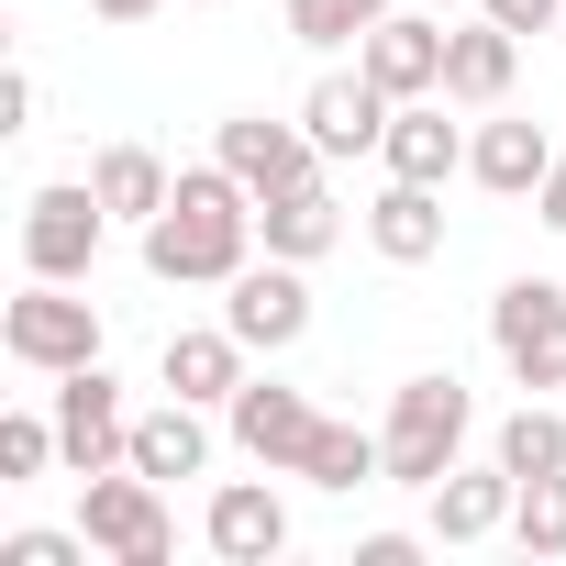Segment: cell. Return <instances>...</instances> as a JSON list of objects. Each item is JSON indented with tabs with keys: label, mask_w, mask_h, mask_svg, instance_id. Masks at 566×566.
Segmentation results:
<instances>
[{
	"label": "cell",
	"mask_w": 566,
	"mask_h": 566,
	"mask_svg": "<svg viewBox=\"0 0 566 566\" xmlns=\"http://www.w3.org/2000/svg\"><path fill=\"white\" fill-rule=\"evenodd\" d=\"M255 255V189L211 156V167H178V200L145 222V266L167 290H233V266Z\"/></svg>",
	"instance_id": "6da1fadb"
},
{
	"label": "cell",
	"mask_w": 566,
	"mask_h": 566,
	"mask_svg": "<svg viewBox=\"0 0 566 566\" xmlns=\"http://www.w3.org/2000/svg\"><path fill=\"white\" fill-rule=\"evenodd\" d=\"M467 422H478V400H467L455 367L400 378V400H389V422H378V444H389V489H433V478L467 455Z\"/></svg>",
	"instance_id": "7a4b0ae2"
},
{
	"label": "cell",
	"mask_w": 566,
	"mask_h": 566,
	"mask_svg": "<svg viewBox=\"0 0 566 566\" xmlns=\"http://www.w3.org/2000/svg\"><path fill=\"white\" fill-rule=\"evenodd\" d=\"M78 533H90L112 566H167V555H178V533H167V478H145V467L78 478Z\"/></svg>",
	"instance_id": "3957f363"
},
{
	"label": "cell",
	"mask_w": 566,
	"mask_h": 566,
	"mask_svg": "<svg viewBox=\"0 0 566 566\" xmlns=\"http://www.w3.org/2000/svg\"><path fill=\"white\" fill-rule=\"evenodd\" d=\"M0 345H12V367L34 378H67L101 356V301H78V277H34V290L0 312Z\"/></svg>",
	"instance_id": "277c9868"
},
{
	"label": "cell",
	"mask_w": 566,
	"mask_h": 566,
	"mask_svg": "<svg viewBox=\"0 0 566 566\" xmlns=\"http://www.w3.org/2000/svg\"><path fill=\"white\" fill-rule=\"evenodd\" d=\"M101 244H112V200H101L90 178H45V189L23 200V266H34V277H90Z\"/></svg>",
	"instance_id": "5b68a950"
},
{
	"label": "cell",
	"mask_w": 566,
	"mask_h": 566,
	"mask_svg": "<svg viewBox=\"0 0 566 566\" xmlns=\"http://www.w3.org/2000/svg\"><path fill=\"white\" fill-rule=\"evenodd\" d=\"M489 345L522 389H566V290L555 277H511L489 301Z\"/></svg>",
	"instance_id": "8992f818"
},
{
	"label": "cell",
	"mask_w": 566,
	"mask_h": 566,
	"mask_svg": "<svg viewBox=\"0 0 566 566\" xmlns=\"http://www.w3.org/2000/svg\"><path fill=\"white\" fill-rule=\"evenodd\" d=\"M56 444H67V467H78V478L123 467V444H134V411H123V378H112L101 356L56 378Z\"/></svg>",
	"instance_id": "52a82bcc"
},
{
	"label": "cell",
	"mask_w": 566,
	"mask_h": 566,
	"mask_svg": "<svg viewBox=\"0 0 566 566\" xmlns=\"http://www.w3.org/2000/svg\"><path fill=\"white\" fill-rule=\"evenodd\" d=\"M222 323H233L255 356H290V345L312 334V277H301L290 255H266V266H233V301H222Z\"/></svg>",
	"instance_id": "ba28073f"
},
{
	"label": "cell",
	"mask_w": 566,
	"mask_h": 566,
	"mask_svg": "<svg viewBox=\"0 0 566 566\" xmlns=\"http://www.w3.org/2000/svg\"><path fill=\"white\" fill-rule=\"evenodd\" d=\"M211 156L255 189V200H277V189H301V178H323V145H312V123H266V112H233L222 134H211Z\"/></svg>",
	"instance_id": "9c48e42d"
},
{
	"label": "cell",
	"mask_w": 566,
	"mask_h": 566,
	"mask_svg": "<svg viewBox=\"0 0 566 566\" xmlns=\"http://www.w3.org/2000/svg\"><path fill=\"white\" fill-rule=\"evenodd\" d=\"M356 67H367L389 101H433V90H444V12H422V0H411V12H378L367 45H356Z\"/></svg>",
	"instance_id": "30bf717a"
},
{
	"label": "cell",
	"mask_w": 566,
	"mask_h": 566,
	"mask_svg": "<svg viewBox=\"0 0 566 566\" xmlns=\"http://www.w3.org/2000/svg\"><path fill=\"white\" fill-rule=\"evenodd\" d=\"M222 422H233V444H244L255 467H277V478H301V455H312V433H323V411H312L301 389H277V378H244V389L222 400Z\"/></svg>",
	"instance_id": "8fae6325"
},
{
	"label": "cell",
	"mask_w": 566,
	"mask_h": 566,
	"mask_svg": "<svg viewBox=\"0 0 566 566\" xmlns=\"http://www.w3.org/2000/svg\"><path fill=\"white\" fill-rule=\"evenodd\" d=\"M200 533H211L222 566H266V555H290V500H277L266 478H233V489H211Z\"/></svg>",
	"instance_id": "7c38bea8"
},
{
	"label": "cell",
	"mask_w": 566,
	"mask_h": 566,
	"mask_svg": "<svg viewBox=\"0 0 566 566\" xmlns=\"http://www.w3.org/2000/svg\"><path fill=\"white\" fill-rule=\"evenodd\" d=\"M511 67H522V34H511V23H489V12L444 23V101L500 112V101H511Z\"/></svg>",
	"instance_id": "4fadbf2b"
},
{
	"label": "cell",
	"mask_w": 566,
	"mask_h": 566,
	"mask_svg": "<svg viewBox=\"0 0 566 566\" xmlns=\"http://www.w3.org/2000/svg\"><path fill=\"white\" fill-rule=\"evenodd\" d=\"M244 334L233 323H211V334H167V356H156V389L167 400H200V411H222L233 389H244Z\"/></svg>",
	"instance_id": "5bb4252c"
},
{
	"label": "cell",
	"mask_w": 566,
	"mask_h": 566,
	"mask_svg": "<svg viewBox=\"0 0 566 566\" xmlns=\"http://www.w3.org/2000/svg\"><path fill=\"white\" fill-rule=\"evenodd\" d=\"M511 500H522V478L489 455V467H444L433 478V544H489V533H511Z\"/></svg>",
	"instance_id": "9a60e30c"
},
{
	"label": "cell",
	"mask_w": 566,
	"mask_h": 566,
	"mask_svg": "<svg viewBox=\"0 0 566 566\" xmlns=\"http://www.w3.org/2000/svg\"><path fill=\"white\" fill-rule=\"evenodd\" d=\"M389 112H400V101H389L367 67H356V78H312V101H301V123H312L323 156H367V145L389 134Z\"/></svg>",
	"instance_id": "2e32d148"
},
{
	"label": "cell",
	"mask_w": 566,
	"mask_h": 566,
	"mask_svg": "<svg viewBox=\"0 0 566 566\" xmlns=\"http://www.w3.org/2000/svg\"><path fill=\"white\" fill-rule=\"evenodd\" d=\"M544 167H555V134H544V123H522V112H500V123H478V134H467V178H478V189H500V200H533V189H544Z\"/></svg>",
	"instance_id": "e0dca14e"
},
{
	"label": "cell",
	"mask_w": 566,
	"mask_h": 566,
	"mask_svg": "<svg viewBox=\"0 0 566 566\" xmlns=\"http://www.w3.org/2000/svg\"><path fill=\"white\" fill-rule=\"evenodd\" d=\"M255 244H266V255H290V266H312V255L345 244V200H334L323 178L277 189V200H255Z\"/></svg>",
	"instance_id": "ac0fdd59"
},
{
	"label": "cell",
	"mask_w": 566,
	"mask_h": 566,
	"mask_svg": "<svg viewBox=\"0 0 566 566\" xmlns=\"http://www.w3.org/2000/svg\"><path fill=\"white\" fill-rule=\"evenodd\" d=\"M378 156H389V178L444 189V178L467 167V134L444 123V101H400V112H389V134H378Z\"/></svg>",
	"instance_id": "d6986e66"
},
{
	"label": "cell",
	"mask_w": 566,
	"mask_h": 566,
	"mask_svg": "<svg viewBox=\"0 0 566 566\" xmlns=\"http://www.w3.org/2000/svg\"><path fill=\"white\" fill-rule=\"evenodd\" d=\"M367 244H378L389 266H433V255H444V200H433L422 178H389V189L367 200Z\"/></svg>",
	"instance_id": "ffe728a7"
},
{
	"label": "cell",
	"mask_w": 566,
	"mask_h": 566,
	"mask_svg": "<svg viewBox=\"0 0 566 566\" xmlns=\"http://www.w3.org/2000/svg\"><path fill=\"white\" fill-rule=\"evenodd\" d=\"M123 467H145V478H200V467H211V422H200V400L134 411V444H123Z\"/></svg>",
	"instance_id": "44dd1931"
},
{
	"label": "cell",
	"mask_w": 566,
	"mask_h": 566,
	"mask_svg": "<svg viewBox=\"0 0 566 566\" xmlns=\"http://www.w3.org/2000/svg\"><path fill=\"white\" fill-rule=\"evenodd\" d=\"M90 189L112 200V222H156V211L178 200V178H167V156H156V145H101Z\"/></svg>",
	"instance_id": "7402d4cb"
},
{
	"label": "cell",
	"mask_w": 566,
	"mask_h": 566,
	"mask_svg": "<svg viewBox=\"0 0 566 566\" xmlns=\"http://www.w3.org/2000/svg\"><path fill=\"white\" fill-rule=\"evenodd\" d=\"M301 478H312V489H334V500H356V489H378V478H389V444H378V433H356V422H323V433H312V455H301Z\"/></svg>",
	"instance_id": "603a6c76"
},
{
	"label": "cell",
	"mask_w": 566,
	"mask_h": 566,
	"mask_svg": "<svg viewBox=\"0 0 566 566\" xmlns=\"http://www.w3.org/2000/svg\"><path fill=\"white\" fill-rule=\"evenodd\" d=\"M489 455H500L511 478H555V467H566V422H555L544 400H522V411L500 422V444H489Z\"/></svg>",
	"instance_id": "cb8c5ba5"
},
{
	"label": "cell",
	"mask_w": 566,
	"mask_h": 566,
	"mask_svg": "<svg viewBox=\"0 0 566 566\" xmlns=\"http://www.w3.org/2000/svg\"><path fill=\"white\" fill-rule=\"evenodd\" d=\"M511 544H522L533 566L566 555V467H555V478H522V500H511Z\"/></svg>",
	"instance_id": "d4e9b609"
},
{
	"label": "cell",
	"mask_w": 566,
	"mask_h": 566,
	"mask_svg": "<svg viewBox=\"0 0 566 566\" xmlns=\"http://www.w3.org/2000/svg\"><path fill=\"white\" fill-rule=\"evenodd\" d=\"M378 12H389V0H290V34L301 45H367Z\"/></svg>",
	"instance_id": "484cf974"
},
{
	"label": "cell",
	"mask_w": 566,
	"mask_h": 566,
	"mask_svg": "<svg viewBox=\"0 0 566 566\" xmlns=\"http://www.w3.org/2000/svg\"><path fill=\"white\" fill-rule=\"evenodd\" d=\"M67 444H56V411H12L0 422V478H45Z\"/></svg>",
	"instance_id": "4316f807"
},
{
	"label": "cell",
	"mask_w": 566,
	"mask_h": 566,
	"mask_svg": "<svg viewBox=\"0 0 566 566\" xmlns=\"http://www.w3.org/2000/svg\"><path fill=\"white\" fill-rule=\"evenodd\" d=\"M90 533H0V566H90Z\"/></svg>",
	"instance_id": "83f0119b"
},
{
	"label": "cell",
	"mask_w": 566,
	"mask_h": 566,
	"mask_svg": "<svg viewBox=\"0 0 566 566\" xmlns=\"http://www.w3.org/2000/svg\"><path fill=\"white\" fill-rule=\"evenodd\" d=\"M489 23H511V34H555L566 23V0H478Z\"/></svg>",
	"instance_id": "f1b7e54d"
},
{
	"label": "cell",
	"mask_w": 566,
	"mask_h": 566,
	"mask_svg": "<svg viewBox=\"0 0 566 566\" xmlns=\"http://www.w3.org/2000/svg\"><path fill=\"white\" fill-rule=\"evenodd\" d=\"M533 222L566 233V145H555V167H544V189H533Z\"/></svg>",
	"instance_id": "f546056e"
},
{
	"label": "cell",
	"mask_w": 566,
	"mask_h": 566,
	"mask_svg": "<svg viewBox=\"0 0 566 566\" xmlns=\"http://www.w3.org/2000/svg\"><path fill=\"white\" fill-rule=\"evenodd\" d=\"M411 555H422V533H367L356 544V566H411Z\"/></svg>",
	"instance_id": "4dcf8cb0"
},
{
	"label": "cell",
	"mask_w": 566,
	"mask_h": 566,
	"mask_svg": "<svg viewBox=\"0 0 566 566\" xmlns=\"http://www.w3.org/2000/svg\"><path fill=\"white\" fill-rule=\"evenodd\" d=\"M23 123H34V78L12 67V78H0V134H23Z\"/></svg>",
	"instance_id": "1f68e13d"
},
{
	"label": "cell",
	"mask_w": 566,
	"mask_h": 566,
	"mask_svg": "<svg viewBox=\"0 0 566 566\" xmlns=\"http://www.w3.org/2000/svg\"><path fill=\"white\" fill-rule=\"evenodd\" d=\"M90 12H101V23H156L167 0H90Z\"/></svg>",
	"instance_id": "d6a6232c"
},
{
	"label": "cell",
	"mask_w": 566,
	"mask_h": 566,
	"mask_svg": "<svg viewBox=\"0 0 566 566\" xmlns=\"http://www.w3.org/2000/svg\"><path fill=\"white\" fill-rule=\"evenodd\" d=\"M422 12H478V0H422Z\"/></svg>",
	"instance_id": "836d02e7"
},
{
	"label": "cell",
	"mask_w": 566,
	"mask_h": 566,
	"mask_svg": "<svg viewBox=\"0 0 566 566\" xmlns=\"http://www.w3.org/2000/svg\"><path fill=\"white\" fill-rule=\"evenodd\" d=\"M555 34H566V23H555Z\"/></svg>",
	"instance_id": "e575fe53"
}]
</instances>
